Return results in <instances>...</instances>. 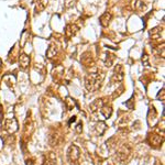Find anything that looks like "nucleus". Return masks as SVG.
<instances>
[{"label":"nucleus","mask_w":165,"mask_h":165,"mask_svg":"<svg viewBox=\"0 0 165 165\" xmlns=\"http://www.w3.org/2000/svg\"><path fill=\"white\" fill-rule=\"evenodd\" d=\"M19 63H20V65H21V67L24 69V68L28 67V65H29L30 63V58L29 56H27L25 54H22L21 56L19 57Z\"/></svg>","instance_id":"2"},{"label":"nucleus","mask_w":165,"mask_h":165,"mask_svg":"<svg viewBox=\"0 0 165 165\" xmlns=\"http://www.w3.org/2000/svg\"><path fill=\"white\" fill-rule=\"evenodd\" d=\"M100 85V80L98 78L97 74H90L86 77V87L87 89L89 90H94L97 89L98 87Z\"/></svg>","instance_id":"1"},{"label":"nucleus","mask_w":165,"mask_h":165,"mask_svg":"<svg viewBox=\"0 0 165 165\" xmlns=\"http://www.w3.org/2000/svg\"><path fill=\"white\" fill-rule=\"evenodd\" d=\"M0 66H1V61H0Z\"/></svg>","instance_id":"5"},{"label":"nucleus","mask_w":165,"mask_h":165,"mask_svg":"<svg viewBox=\"0 0 165 165\" xmlns=\"http://www.w3.org/2000/svg\"><path fill=\"white\" fill-rule=\"evenodd\" d=\"M110 18H111V15H110V13H108V12L104 13V15H102L100 17V23H101V25H104V27H107V25L109 24Z\"/></svg>","instance_id":"3"},{"label":"nucleus","mask_w":165,"mask_h":165,"mask_svg":"<svg viewBox=\"0 0 165 165\" xmlns=\"http://www.w3.org/2000/svg\"><path fill=\"white\" fill-rule=\"evenodd\" d=\"M4 117V113H2V111H1V106H0V122H1V118Z\"/></svg>","instance_id":"4"}]
</instances>
